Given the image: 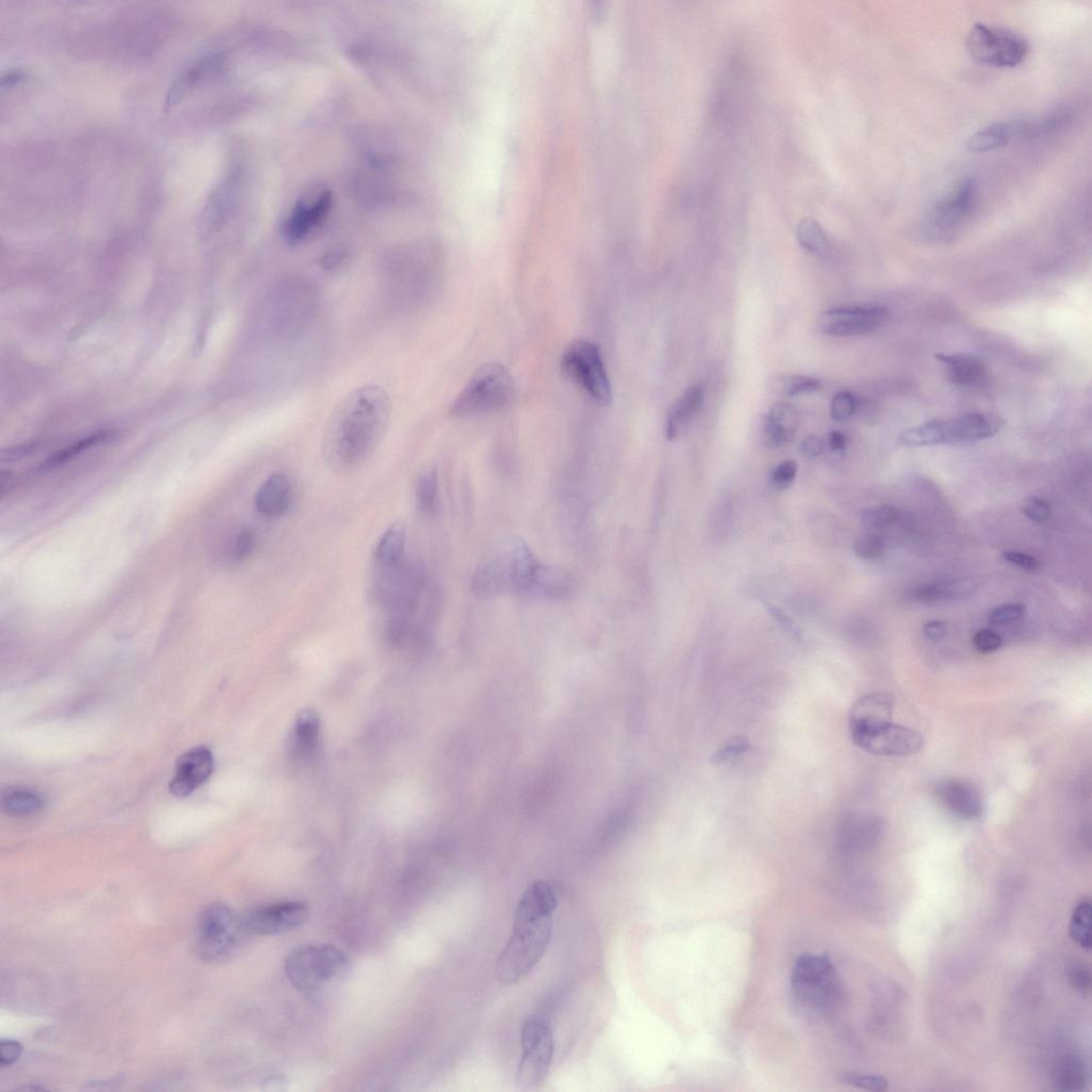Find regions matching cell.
<instances>
[{"label": "cell", "mask_w": 1092, "mask_h": 1092, "mask_svg": "<svg viewBox=\"0 0 1092 1092\" xmlns=\"http://www.w3.org/2000/svg\"><path fill=\"white\" fill-rule=\"evenodd\" d=\"M391 412V399L379 386H364L343 397L324 431L323 454L329 467L347 471L368 459L385 437Z\"/></svg>", "instance_id": "obj_1"}, {"label": "cell", "mask_w": 1092, "mask_h": 1092, "mask_svg": "<svg viewBox=\"0 0 1092 1092\" xmlns=\"http://www.w3.org/2000/svg\"><path fill=\"white\" fill-rule=\"evenodd\" d=\"M557 895L551 884L533 882L518 902L513 934L496 961V974L503 984H514L529 975L548 948L553 934Z\"/></svg>", "instance_id": "obj_2"}, {"label": "cell", "mask_w": 1092, "mask_h": 1092, "mask_svg": "<svg viewBox=\"0 0 1092 1092\" xmlns=\"http://www.w3.org/2000/svg\"><path fill=\"white\" fill-rule=\"evenodd\" d=\"M542 563L521 538H510L493 548L477 567L472 588L479 597L515 594L532 600Z\"/></svg>", "instance_id": "obj_3"}, {"label": "cell", "mask_w": 1092, "mask_h": 1092, "mask_svg": "<svg viewBox=\"0 0 1092 1092\" xmlns=\"http://www.w3.org/2000/svg\"><path fill=\"white\" fill-rule=\"evenodd\" d=\"M1002 418L994 414L971 412L951 418H935L899 435L905 447L954 445L995 437L1002 430Z\"/></svg>", "instance_id": "obj_4"}, {"label": "cell", "mask_w": 1092, "mask_h": 1092, "mask_svg": "<svg viewBox=\"0 0 1092 1092\" xmlns=\"http://www.w3.org/2000/svg\"><path fill=\"white\" fill-rule=\"evenodd\" d=\"M345 952L331 944H309L290 953L285 959V975L300 991L314 992L341 979L348 971Z\"/></svg>", "instance_id": "obj_5"}, {"label": "cell", "mask_w": 1092, "mask_h": 1092, "mask_svg": "<svg viewBox=\"0 0 1092 1092\" xmlns=\"http://www.w3.org/2000/svg\"><path fill=\"white\" fill-rule=\"evenodd\" d=\"M514 379L501 364L483 366L452 404V415L469 417L490 414L507 406L514 395Z\"/></svg>", "instance_id": "obj_6"}, {"label": "cell", "mask_w": 1092, "mask_h": 1092, "mask_svg": "<svg viewBox=\"0 0 1092 1092\" xmlns=\"http://www.w3.org/2000/svg\"><path fill=\"white\" fill-rule=\"evenodd\" d=\"M967 49L980 64L994 67L1013 68L1025 63L1029 43L1012 30L977 22L969 29Z\"/></svg>", "instance_id": "obj_7"}, {"label": "cell", "mask_w": 1092, "mask_h": 1092, "mask_svg": "<svg viewBox=\"0 0 1092 1092\" xmlns=\"http://www.w3.org/2000/svg\"><path fill=\"white\" fill-rule=\"evenodd\" d=\"M561 369L595 402L605 406L612 400L604 361L595 343L585 340L573 342L564 350Z\"/></svg>", "instance_id": "obj_8"}, {"label": "cell", "mask_w": 1092, "mask_h": 1092, "mask_svg": "<svg viewBox=\"0 0 1092 1092\" xmlns=\"http://www.w3.org/2000/svg\"><path fill=\"white\" fill-rule=\"evenodd\" d=\"M521 1041L516 1083L518 1088L534 1089L544 1084L551 1068L555 1049L552 1028L545 1019L532 1017L524 1023Z\"/></svg>", "instance_id": "obj_9"}, {"label": "cell", "mask_w": 1092, "mask_h": 1092, "mask_svg": "<svg viewBox=\"0 0 1092 1092\" xmlns=\"http://www.w3.org/2000/svg\"><path fill=\"white\" fill-rule=\"evenodd\" d=\"M241 931L246 930L242 923L236 919L230 907L223 903L206 907L198 920V957L206 962H215L230 956L239 943Z\"/></svg>", "instance_id": "obj_10"}, {"label": "cell", "mask_w": 1092, "mask_h": 1092, "mask_svg": "<svg viewBox=\"0 0 1092 1092\" xmlns=\"http://www.w3.org/2000/svg\"><path fill=\"white\" fill-rule=\"evenodd\" d=\"M792 983L799 997L819 1007L835 1004L839 994L837 971L829 956L806 954L794 968Z\"/></svg>", "instance_id": "obj_11"}, {"label": "cell", "mask_w": 1092, "mask_h": 1092, "mask_svg": "<svg viewBox=\"0 0 1092 1092\" xmlns=\"http://www.w3.org/2000/svg\"><path fill=\"white\" fill-rule=\"evenodd\" d=\"M979 196L980 187L973 178L959 181L931 212L930 226L935 234L942 239L956 234L974 212Z\"/></svg>", "instance_id": "obj_12"}, {"label": "cell", "mask_w": 1092, "mask_h": 1092, "mask_svg": "<svg viewBox=\"0 0 1092 1092\" xmlns=\"http://www.w3.org/2000/svg\"><path fill=\"white\" fill-rule=\"evenodd\" d=\"M309 907L298 900H286L252 910L241 921L246 933L276 936L303 925L309 918Z\"/></svg>", "instance_id": "obj_13"}, {"label": "cell", "mask_w": 1092, "mask_h": 1092, "mask_svg": "<svg viewBox=\"0 0 1092 1092\" xmlns=\"http://www.w3.org/2000/svg\"><path fill=\"white\" fill-rule=\"evenodd\" d=\"M888 315V309L880 305L836 308L823 313L820 328L823 334L837 338L865 335L881 328Z\"/></svg>", "instance_id": "obj_14"}, {"label": "cell", "mask_w": 1092, "mask_h": 1092, "mask_svg": "<svg viewBox=\"0 0 1092 1092\" xmlns=\"http://www.w3.org/2000/svg\"><path fill=\"white\" fill-rule=\"evenodd\" d=\"M853 743L861 750L884 757H904L921 750L923 737L920 733L895 723L852 737Z\"/></svg>", "instance_id": "obj_15"}, {"label": "cell", "mask_w": 1092, "mask_h": 1092, "mask_svg": "<svg viewBox=\"0 0 1092 1092\" xmlns=\"http://www.w3.org/2000/svg\"><path fill=\"white\" fill-rule=\"evenodd\" d=\"M213 770V758L206 747H196L182 754L177 764L170 783L174 796L186 797L209 780Z\"/></svg>", "instance_id": "obj_16"}, {"label": "cell", "mask_w": 1092, "mask_h": 1092, "mask_svg": "<svg viewBox=\"0 0 1092 1092\" xmlns=\"http://www.w3.org/2000/svg\"><path fill=\"white\" fill-rule=\"evenodd\" d=\"M895 697L889 692L866 694L853 705L850 716L852 737L883 727L892 722Z\"/></svg>", "instance_id": "obj_17"}, {"label": "cell", "mask_w": 1092, "mask_h": 1092, "mask_svg": "<svg viewBox=\"0 0 1092 1092\" xmlns=\"http://www.w3.org/2000/svg\"><path fill=\"white\" fill-rule=\"evenodd\" d=\"M332 196L330 193L320 194L312 202H299L295 206L292 213L284 225V238L288 243L297 244L308 238L330 212Z\"/></svg>", "instance_id": "obj_18"}, {"label": "cell", "mask_w": 1092, "mask_h": 1092, "mask_svg": "<svg viewBox=\"0 0 1092 1092\" xmlns=\"http://www.w3.org/2000/svg\"><path fill=\"white\" fill-rule=\"evenodd\" d=\"M1015 141H1028V120H1006L980 129L967 142L971 153H988Z\"/></svg>", "instance_id": "obj_19"}, {"label": "cell", "mask_w": 1092, "mask_h": 1092, "mask_svg": "<svg viewBox=\"0 0 1092 1092\" xmlns=\"http://www.w3.org/2000/svg\"><path fill=\"white\" fill-rule=\"evenodd\" d=\"M225 63V57L220 53H215V55L204 57L187 67L179 78L173 80L169 90H167L164 109L169 110L181 103L202 81L219 72L224 67Z\"/></svg>", "instance_id": "obj_20"}, {"label": "cell", "mask_w": 1092, "mask_h": 1092, "mask_svg": "<svg viewBox=\"0 0 1092 1092\" xmlns=\"http://www.w3.org/2000/svg\"><path fill=\"white\" fill-rule=\"evenodd\" d=\"M939 795L943 803L961 819L974 821L983 812L982 794L976 786L966 780H949L939 786Z\"/></svg>", "instance_id": "obj_21"}, {"label": "cell", "mask_w": 1092, "mask_h": 1092, "mask_svg": "<svg viewBox=\"0 0 1092 1092\" xmlns=\"http://www.w3.org/2000/svg\"><path fill=\"white\" fill-rule=\"evenodd\" d=\"M292 499V485L287 477L273 474L259 487L255 496V507L262 516L276 518L285 515Z\"/></svg>", "instance_id": "obj_22"}, {"label": "cell", "mask_w": 1092, "mask_h": 1092, "mask_svg": "<svg viewBox=\"0 0 1092 1092\" xmlns=\"http://www.w3.org/2000/svg\"><path fill=\"white\" fill-rule=\"evenodd\" d=\"M975 590V583L971 579H945L915 587L908 592V598L921 604H936L964 599L971 595Z\"/></svg>", "instance_id": "obj_23"}, {"label": "cell", "mask_w": 1092, "mask_h": 1092, "mask_svg": "<svg viewBox=\"0 0 1092 1092\" xmlns=\"http://www.w3.org/2000/svg\"><path fill=\"white\" fill-rule=\"evenodd\" d=\"M800 424L799 411L790 403L779 402L768 412L764 437L768 445L779 447L790 442Z\"/></svg>", "instance_id": "obj_24"}, {"label": "cell", "mask_w": 1092, "mask_h": 1092, "mask_svg": "<svg viewBox=\"0 0 1092 1092\" xmlns=\"http://www.w3.org/2000/svg\"><path fill=\"white\" fill-rule=\"evenodd\" d=\"M945 369L946 379L958 386H976L986 378V368L979 357L964 354H937Z\"/></svg>", "instance_id": "obj_25"}, {"label": "cell", "mask_w": 1092, "mask_h": 1092, "mask_svg": "<svg viewBox=\"0 0 1092 1092\" xmlns=\"http://www.w3.org/2000/svg\"><path fill=\"white\" fill-rule=\"evenodd\" d=\"M406 534V526L401 522L389 526L382 534L373 553L376 569L392 568L403 561Z\"/></svg>", "instance_id": "obj_26"}, {"label": "cell", "mask_w": 1092, "mask_h": 1092, "mask_svg": "<svg viewBox=\"0 0 1092 1092\" xmlns=\"http://www.w3.org/2000/svg\"><path fill=\"white\" fill-rule=\"evenodd\" d=\"M704 389L699 386L687 388L684 394L671 409L667 421V438L675 440L685 426L696 416L704 403Z\"/></svg>", "instance_id": "obj_27"}, {"label": "cell", "mask_w": 1092, "mask_h": 1092, "mask_svg": "<svg viewBox=\"0 0 1092 1092\" xmlns=\"http://www.w3.org/2000/svg\"><path fill=\"white\" fill-rule=\"evenodd\" d=\"M235 200V184L233 180L227 179L221 182L209 198L202 213V225L206 230H213L223 225L230 215Z\"/></svg>", "instance_id": "obj_28"}, {"label": "cell", "mask_w": 1092, "mask_h": 1092, "mask_svg": "<svg viewBox=\"0 0 1092 1092\" xmlns=\"http://www.w3.org/2000/svg\"><path fill=\"white\" fill-rule=\"evenodd\" d=\"M114 437H116V432L112 430H102L90 434L88 437L82 438L80 441H76L72 443L71 445H68L59 450V452L50 456L48 459L42 463L41 468L44 470H51L61 467V465L72 461L76 457H79L83 452H87V450L91 448L101 445L103 443L109 442Z\"/></svg>", "instance_id": "obj_29"}, {"label": "cell", "mask_w": 1092, "mask_h": 1092, "mask_svg": "<svg viewBox=\"0 0 1092 1092\" xmlns=\"http://www.w3.org/2000/svg\"><path fill=\"white\" fill-rule=\"evenodd\" d=\"M3 809L13 816L34 815L41 811L43 800L39 794L25 788H10L3 793Z\"/></svg>", "instance_id": "obj_30"}, {"label": "cell", "mask_w": 1092, "mask_h": 1092, "mask_svg": "<svg viewBox=\"0 0 1092 1092\" xmlns=\"http://www.w3.org/2000/svg\"><path fill=\"white\" fill-rule=\"evenodd\" d=\"M320 733V721L317 713L307 709L298 716L294 731L295 751L307 755L316 750Z\"/></svg>", "instance_id": "obj_31"}, {"label": "cell", "mask_w": 1092, "mask_h": 1092, "mask_svg": "<svg viewBox=\"0 0 1092 1092\" xmlns=\"http://www.w3.org/2000/svg\"><path fill=\"white\" fill-rule=\"evenodd\" d=\"M797 240L801 247L816 255H824L830 249V240L822 226L814 219H805L797 226Z\"/></svg>", "instance_id": "obj_32"}, {"label": "cell", "mask_w": 1092, "mask_h": 1092, "mask_svg": "<svg viewBox=\"0 0 1092 1092\" xmlns=\"http://www.w3.org/2000/svg\"><path fill=\"white\" fill-rule=\"evenodd\" d=\"M439 493L438 471L428 469L419 475L416 481V505L423 515H431L437 508Z\"/></svg>", "instance_id": "obj_33"}, {"label": "cell", "mask_w": 1092, "mask_h": 1092, "mask_svg": "<svg viewBox=\"0 0 1092 1092\" xmlns=\"http://www.w3.org/2000/svg\"><path fill=\"white\" fill-rule=\"evenodd\" d=\"M1091 913L1089 900H1082L1074 908L1070 927H1069L1072 940L1078 943L1083 950L1086 951H1090L1092 945Z\"/></svg>", "instance_id": "obj_34"}, {"label": "cell", "mask_w": 1092, "mask_h": 1092, "mask_svg": "<svg viewBox=\"0 0 1092 1092\" xmlns=\"http://www.w3.org/2000/svg\"><path fill=\"white\" fill-rule=\"evenodd\" d=\"M900 517H902V511L897 507L881 505L863 510L861 521L868 529L884 530L896 524Z\"/></svg>", "instance_id": "obj_35"}, {"label": "cell", "mask_w": 1092, "mask_h": 1092, "mask_svg": "<svg viewBox=\"0 0 1092 1092\" xmlns=\"http://www.w3.org/2000/svg\"><path fill=\"white\" fill-rule=\"evenodd\" d=\"M822 385L819 380L797 375L781 377L777 384L778 391L788 397L812 394L820 391Z\"/></svg>", "instance_id": "obj_36"}, {"label": "cell", "mask_w": 1092, "mask_h": 1092, "mask_svg": "<svg viewBox=\"0 0 1092 1092\" xmlns=\"http://www.w3.org/2000/svg\"><path fill=\"white\" fill-rule=\"evenodd\" d=\"M838 1081L844 1085L854 1088L881 1092L889 1087V1082L881 1075L844 1072L838 1075Z\"/></svg>", "instance_id": "obj_37"}, {"label": "cell", "mask_w": 1092, "mask_h": 1092, "mask_svg": "<svg viewBox=\"0 0 1092 1092\" xmlns=\"http://www.w3.org/2000/svg\"><path fill=\"white\" fill-rule=\"evenodd\" d=\"M853 549L861 559L874 561L883 556L885 542L877 534L869 533L855 540Z\"/></svg>", "instance_id": "obj_38"}, {"label": "cell", "mask_w": 1092, "mask_h": 1092, "mask_svg": "<svg viewBox=\"0 0 1092 1092\" xmlns=\"http://www.w3.org/2000/svg\"><path fill=\"white\" fill-rule=\"evenodd\" d=\"M855 410H857V400L850 392H838L831 400L830 414L836 421H847L854 415Z\"/></svg>", "instance_id": "obj_39"}, {"label": "cell", "mask_w": 1092, "mask_h": 1092, "mask_svg": "<svg viewBox=\"0 0 1092 1092\" xmlns=\"http://www.w3.org/2000/svg\"><path fill=\"white\" fill-rule=\"evenodd\" d=\"M256 546L257 536L254 531L244 530L240 531L233 541L230 551L231 560L236 562L246 561L254 554Z\"/></svg>", "instance_id": "obj_40"}, {"label": "cell", "mask_w": 1092, "mask_h": 1092, "mask_svg": "<svg viewBox=\"0 0 1092 1092\" xmlns=\"http://www.w3.org/2000/svg\"><path fill=\"white\" fill-rule=\"evenodd\" d=\"M1026 613V608L1023 604H1005L992 610L989 616V622L994 625L1012 624L1021 620Z\"/></svg>", "instance_id": "obj_41"}, {"label": "cell", "mask_w": 1092, "mask_h": 1092, "mask_svg": "<svg viewBox=\"0 0 1092 1092\" xmlns=\"http://www.w3.org/2000/svg\"><path fill=\"white\" fill-rule=\"evenodd\" d=\"M798 472V464L794 460H788L780 465L773 473L771 476V485L777 490H785L795 480Z\"/></svg>", "instance_id": "obj_42"}, {"label": "cell", "mask_w": 1092, "mask_h": 1092, "mask_svg": "<svg viewBox=\"0 0 1092 1092\" xmlns=\"http://www.w3.org/2000/svg\"><path fill=\"white\" fill-rule=\"evenodd\" d=\"M1058 1084L1064 1089H1078L1084 1083L1081 1067L1074 1060L1067 1061L1058 1075Z\"/></svg>", "instance_id": "obj_43"}, {"label": "cell", "mask_w": 1092, "mask_h": 1092, "mask_svg": "<svg viewBox=\"0 0 1092 1092\" xmlns=\"http://www.w3.org/2000/svg\"><path fill=\"white\" fill-rule=\"evenodd\" d=\"M1022 513L1025 514L1030 521L1036 523H1043L1048 521L1051 515V508L1048 502L1038 498H1029L1022 503Z\"/></svg>", "instance_id": "obj_44"}, {"label": "cell", "mask_w": 1092, "mask_h": 1092, "mask_svg": "<svg viewBox=\"0 0 1092 1092\" xmlns=\"http://www.w3.org/2000/svg\"><path fill=\"white\" fill-rule=\"evenodd\" d=\"M1002 644L1003 640L998 633L988 629L977 632L973 637L976 650L984 654L997 651Z\"/></svg>", "instance_id": "obj_45"}, {"label": "cell", "mask_w": 1092, "mask_h": 1092, "mask_svg": "<svg viewBox=\"0 0 1092 1092\" xmlns=\"http://www.w3.org/2000/svg\"><path fill=\"white\" fill-rule=\"evenodd\" d=\"M1002 556H1003V559L1005 561L1010 562L1011 564H1012V566L1018 567L1022 570H1026L1028 572H1036V571L1040 570L1041 567V563L1040 561H1038L1037 559H1035V557L1030 556L1029 554H1026V553H1022V552H1017V551H1006L1003 553Z\"/></svg>", "instance_id": "obj_46"}, {"label": "cell", "mask_w": 1092, "mask_h": 1092, "mask_svg": "<svg viewBox=\"0 0 1092 1092\" xmlns=\"http://www.w3.org/2000/svg\"><path fill=\"white\" fill-rule=\"evenodd\" d=\"M1069 979H1070L1073 987L1080 991H1085L1090 988L1091 979L1090 971L1085 964L1081 961H1075L1074 964L1069 968Z\"/></svg>", "instance_id": "obj_47"}, {"label": "cell", "mask_w": 1092, "mask_h": 1092, "mask_svg": "<svg viewBox=\"0 0 1092 1092\" xmlns=\"http://www.w3.org/2000/svg\"><path fill=\"white\" fill-rule=\"evenodd\" d=\"M22 1046L15 1041H3L0 1043V1065L11 1066L21 1058Z\"/></svg>", "instance_id": "obj_48"}, {"label": "cell", "mask_w": 1092, "mask_h": 1092, "mask_svg": "<svg viewBox=\"0 0 1092 1092\" xmlns=\"http://www.w3.org/2000/svg\"><path fill=\"white\" fill-rule=\"evenodd\" d=\"M747 743L742 738L732 739L727 746L721 748L716 754L718 761L724 762L731 758L736 757L740 752L746 750Z\"/></svg>", "instance_id": "obj_49"}, {"label": "cell", "mask_w": 1092, "mask_h": 1092, "mask_svg": "<svg viewBox=\"0 0 1092 1092\" xmlns=\"http://www.w3.org/2000/svg\"><path fill=\"white\" fill-rule=\"evenodd\" d=\"M923 633L929 640H940L948 633V625L942 621H929L924 625Z\"/></svg>", "instance_id": "obj_50"}, {"label": "cell", "mask_w": 1092, "mask_h": 1092, "mask_svg": "<svg viewBox=\"0 0 1092 1092\" xmlns=\"http://www.w3.org/2000/svg\"><path fill=\"white\" fill-rule=\"evenodd\" d=\"M823 448L824 444L823 440L819 437H815V435H811V437L806 438L803 442V444H801V450H803V453L806 456L811 458L821 456L823 453Z\"/></svg>", "instance_id": "obj_51"}, {"label": "cell", "mask_w": 1092, "mask_h": 1092, "mask_svg": "<svg viewBox=\"0 0 1092 1092\" xmlns=\"http://www.w3.org/2000/svg\"><path fill=\"white\" fill-rule=\"evenodd\" d=\"M346 254L342 250L328 252L322 258V267L326 270H334L345 261Z\"/></svg>", "instance_id": "obj_52"}, {"label": "cell", "mask_w": 1092, "mask_h": 1092, "mask_svg": "<svg viewBox=\"0 0 1092 1092\" xmlns=\"http://www.w3.org/2000/svg\"><path fill=\"white\" fill-rule=\"evenodd\" d=\"M828 443L834 452H843L847 446V438L843 432L834 431L829 434Z\"/></svg>", "instance_id": "obj_53"}, {"label": "cell", "mask_w": 1092, "mask_h": 1092, "mask_svg": "<svg viewBox=\"0 0 1092 1092\" xmlns=\"http://www.w3.org/2000/svg\"><path fill=\"white\" fill-rule=\"evenodd\" d=\"M24 78V73L21 70H11L5 74L2 79V87H12Z\"/></svg>", "instance_id": "obj_54"}]
</instances>
